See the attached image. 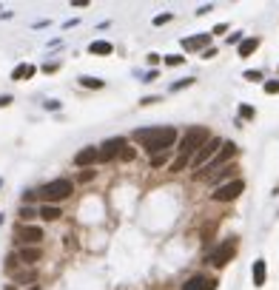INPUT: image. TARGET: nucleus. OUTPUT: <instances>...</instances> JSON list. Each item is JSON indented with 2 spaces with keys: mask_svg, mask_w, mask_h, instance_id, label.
Returning a JSON list of instances; mask_svg holds the SVG:
<instances>
[{
  "mask_svg": "<svg viewBox=\"0 0 279 290\" xmlns=\"http://www.w3.org/2000/svg\"><path fill=\"white\" fill-rule=\"evenodd\" d=\"M134 137L146 145V151L154 157V154H163L165 148H171V145H174V140H177V131L171 128V125H157V128H140V131H134Z\"/></svg>",
  "mask_w": 279,
  "mask_h": 290,
  "instance_id": "obj_1",
  "label": "nucleus"
},
{
  "mask_svg": "<svg viewBox=\"0 0 279 290\" xmlns=\"http://www.w3.org/2000/svg\"><path fill=\"white\" fill-rule=\"evenodd\" d=\"M208 140H211V131L205 128V125H194V128L185 131V137L180 140V154H185V157L194 160V154H197Z\"/></svg>",
  "mask_w": 279,
  "mask_h": 290,
  "instance_id": "obj_2",
  "label": "nucleus"
},
{
  "mask_svg": "<svg viewBox=\"0 0 279 290\" xmlns=\"http://www.w3.org/2000/svg\"><path fill=\"white\" fill-rule=\"evenodd\" d=\"M71 191H74V185H71V179H51L49 185L40 191V196L46 199V205H54V202H60V199H66V196H71Z\"/></svg>",
  "mask_w": 279,
  "mask_h": 290,
  "instance_id": "obj_3",
  "label": "nucleus"
},
{
  "mask_svg": "<svg viewBox=\"0 0 279 290\" xmlns=\"http://www.w3.org/2000/svg\"><path fill=\"white\" fill-rule=\"evenodd\" d=\"M234 253H236V239H225L219 248H214L211 253H208V262H211L214 268H225Z\"/></svg>",
  "mask_w": 279,
  "mask_h": 290,
  "instance_id": "obj_4",
  "label": "nucleus"
},
{
  "mask_svg": "<svg viewBox=\"0 0 279 290\" xmlns=\"http://www.w3.org/2000/svg\"><path fill=\"white\" fill-rule=\"evenodd\" d=\"M242 191H245V182H242V179H231L225 185H219L211 196H214V202H234Z\"/></svg>",
  "mask_w": 279,
  "mask_h": 290,
  "instance_id": "obj_5",
  "label": "nucleus"
},
{
  "mask_svg": "<svg viewBox=\"0 0 279 290\" xmlns=\"http://www.w3.org/2000/svg\"><path fill=\"white\" fill-rule=\"evenodd\" d=\"M219 148H222V140H219V137H211V140H208V143L202 145V148H199L197 154H194L191 165H194V168H205V162H208V160H214V157L219 154Z\"/></svg>",
  "mask_w": 279,
  "mask_h": 290,
  "instance_id": "obj_6",
  "label": "nucleus"
},
{
  "mask_svg": "<svg viewBox=\"0 0 279 290\" xmlns=\"http://www.w3.org/2000/svg\"><path fill=\"white\" fill-rule=\"evenodd\" d=\"M123 148H126V140H123V137H117V140H114V137H111V140H106V143H103V151H100V160H103V162L114 160Z\"/></svg>",
  "mask_w": 279,
  "mask_h": 290,
  "instance_id": "obj_7",
  "label": "nucleus"
},
{
  "mask_svg": "<svg viewBox=\"0 0 279 290\" xmlns=\"http://www.w3.org/2000/svg\"><path fill=\"white\" fill-rule=\"evenodd\" d=\"M17 239L23 242L26 248H32V245H37V242L43 239V230L37 225H23L20 230H17Z\"/></svg>",
  "mask_w": 279,
  "mask_h": 290,
  "instance_id": "obj_8",
  "label": "nucleus"
},
{
  "mask_svg": "<svg viewBox=\"0 0 279 290\" xmlns=\"http://www.w3.org/2000/svg\"><path fill=\"white\" fill-rule=\"evenodd\" d=\"M234 157H236V145H234V143H222L219 154H216V157L211 160V165L205 168V171H208V179H211V168H214V165H225V162L234 160Z\"/></svg>",
  "mask_w": 279,
  "mask_h": 290,
  "instance_id": "obj_9",
  "label": "nucleus"
},
{
  "mask_svg": "<svg viewBox=\"0 0 279 290\" xmlns=\"http://www.w3.org/2000/svg\"><path fill=\"white\" fill-rule=\"evenodd\" d=\"M100 160V151L94 145H88V148H83L77 151V157H74V165H80V168H88V165H94Z\"/></svg>",
  "mask_w": 279,
  "mask_h": 290,
  "instance_id": "obj_10",
  "label": "nucleus"
},
{
  "mask_svg": "<svg viewBox=\"0 0 279 290\" xmlns=\"http://www.w3.org/2000/svg\"><path fill=\"white\" fill-rule=\"evenodd\" d=\"M214 288H216V282L208 279V276H191V279L182 285V290H214Z\"/></svg>",
  "mask_w": 279,
  "mask_h": 290,
  "instance_id": "obj_11",
  "label": "nucleus"
},
{
  "mask_svg": "<svg viewBox=\"0 0 279 290\" xmlns=\"http://www.w3.org/2000/svg\"><path fill=\"white\" fill-rule=\"evenodd\" d=\"M265 259H257L254 262V268H251V279H254V288H262L265 285Z\"/></svg>",
  "mask_w": 279,
  "mask_h": 290,
  "instance_id": "obj_12",
  "label": "nucleus"
},
{
  "mask_svg": "<svg viewBox=\"0 0 279 290\" xmlns=\"http://www.w3.org/2000/svg\"><path fill=\"white\" fill-rule=\"evenodd\" d=\"M34 71H37V68H34L32 63H20L15 71H12V80H17V83H20V80H32Z\"/></svg>",
  "mask_w": 279,
  "mask_h": 290,
  "instance_id": "obj_13",
  "label": "nucleus"
},
{
  "mask_svg": "<svg viewBox=\"0 0 279 290\" xmlns=\"http://www.w3.org/2000/svg\"><path fill=\"white\" fill-rule=\"evenodd\" d=\"M17 256H20V262H23V265H34V262H40L43 250H40V248H23Z\"/></svg>",
  "mask_w": 279,
  "mask_h": 290,
  "instance_id": "obj_14",
  "label": "nucleus"
},
{
  "mask_svg": "<svg viewBox=\"0 0 279 290\" xmlns=\"http://www.w3.org/2000/svg\"><path fill=\"white\" fill-rule=\"evenodd\" d=\"M208 40H211V34H197V37H188V40H182V48H185V51H194V48H202Z\"/></svg>",
  "mask_w": 279,
  "mask_h": 290,
  "instance_id": "obj_15",
  "label": "nucleus"
},
{
  "mask_svg": "<svg viewBox=\"0 0 279 290\" xmlns=\"http://www.w3.org/2000/svg\"><path fill=\"white\" fill-rule=\"evenodd\" d=\"M259 48V40L257 37H245L242 43H239V57H248V54H254Z\"/></svg>",
  "mask_w": 279,
  "mask_h": 290,
  "instance_id": "obj_16",
  "label": "nucleus"
},
{
  "mask_svg": "<svg viewBox=\"0 0 279 290\" xmlns=\"http://www.w3.org/2000/svg\"><path fill=\"white\" fill-rule=\"evenodd\" d=\"M88 51H91V54H111V51H114V46H111L108 40H94V43L88 46Z\"/></svg>",
  "mask_w": 279,
  "mask_h": 290,
  "instance_id": "obj_17",
  "label": "nucleus"
},
{
  "mask_svg": "<svg viewBox=\"0 0 279 290\" xmlns=\"http://www.w3.org/2000/svg\"><path fill=\"white\" fill-rule=\"evenodd\" d=\"M40 216H43L46 222H54V219H60L63 213H60V208H57V205H43V208H40Z\"/></svg>",
  "mask_w": 279,
  "mask_h": 290,
  "instance_id": "obj_18",
  "label": "nucleus"
},
{
  "mask_svg": "<svg viewBox=\"0 0 279 290\" xmlns=\"http://www.w3.org/2000/svg\"><path fill=\"white\" fill-rule=\"evenodd\" d=\"M185 165H191V157H185V154H180V157H177V160L171 162L168 168H171L174 174H180V171H182V168H185Z\"/></svg>",
  "mask_w": 279,
  "mask_h": 290,
  "instance_id": "obj_19",
  "label": "nucleus"
},
{
  "mask_svg": "<svg viewBox=\"0 0 279 290\" xmlns=\"http://www.w3.org/2000/svg\"><path fill=\"white\" fill-rule=\"evenodd\" d=\"M163 165H168V154H154V157H151V168H163Z\"/></svg>",
  "mask_w": 279,
  "mask_h": 290,
  "instance_id": "obj_20",
  "label": "nucleus"
},
{
  "mask_svg": "<svg viewBox=\"0 0 279 290\" xmlns=\"http://www.w3.org/2000/svg\"><path fill=\"white\" fill-rule=\"evenodd\" d=\"M80 83L86 88H103V80H97V77H80Z\"/></svg>",
  "mask_w": 279,
  "mask_h": 290,
  "instance_id": "obj_21",
  "label": "nucleus"
},
{
  "mask_svg": "<svg viewBox=\"0 0 279 290\" xmlns=\"http://www.w3.org/2000/svg\"><path fill=\"white\" fill-rule=\"evenodd\" d=\"M15 279L20 282V285H26V282L32 285V282H34V270H29V273H26V270H20V273H15Z\"/></svg>",
  "mask_w": 279,
  "mask_h": 290,
  "instance_id": "obj_22",
  "label": "nucleus"
},
{
  "mask_svg": "<svg viewBox=\"0 0 279 290\" xmlns=\"http://www.w3.org/2000/svg\"><path fill=\"white\" fill-rule=\"evenodd\" d=\"M134 157H137V151H134V148H129V145H126V148L120 151V160H123V162H131Z\"/></svg>",
  "mask_w": 279,
  "mask_h": 290,
  "instance_id": "obj_23",
  "label": "nucleus"
},
{
  "mask_svg": "<svg viewBox=\"0 0 279 290\" xmlns=\"http://www.w3.org/2000/svg\"><path fill=\"white\" fill-rule=\"evenodd\" d=\"M231 174H234V168H228V165H225V168H222L219 174H214V177H211V182H219V179H228Z\"/></svg>",
  "mask_w": 279,
  "mask_h": 290,
  "instance_id": "obj_24",
  "label": "nucleus"
},
{
  "mask_svg": "<svg viewBox=\"0 0 279 290\" xmlns=\"http://www.w3.org/2000/svg\"><path fill=\"white\" fill-rule=\"evenodd\" d=\"M34 216H37V213H34L29 205H23V208H20V219H23V222H26V219H34Z\"/></svg>",
  "mask_w": 279,
  "mask_h": 290,
  "instance_id": "obj_25",
  "label": "nucleus"
},
{
  "mask_svg": "<svg viewBox=\"0 0 279 290\" xmlns=\"http://www.w3.org/2000/svg\"><path fill=\"white\" fill-rule=\"evenodd\" d=\"M265 94H279V80L265 83Z\"/></svg>",
  "mask_w": 279,
  "mask_h": 290,
  "instance_id": "obj_26",
  "label": "nucleus"
},
{
  "mask_svg": "<svg viewBox=\"0 0 279 290\" xmlns=\"http://www.w3.org/2000/svg\"><path fill=\"white\" fill-rule=\"evenodd\" d=\"M254 108H251V105H242V108H239V117H242V120H254Z\"/></svg>",
  "mask_w": 279,
  "mask_h": 290,
  "instance_id": "obj_27",
  "label": "nucleus"
},
{
  "mask_svg": "<svg viewBox=\"0 0 279 290\" xmlns=\"http://www.w3.org/2000/svg\"><path fill=\"white\" fill-rule=\"evenodd\" d=\"M165 63H168V65H180V63H185V57H180V54H168V57H165Z\"/></svg>",
  "mask_w": 279,
  "mask_h": 290,
  "instance_id": "obj_28",
  "label": "nucleus"
},
{
  "mask_svg": "<svg viewBox=\"0 0 279 290\" xmlns=\"http://www.w3.org/2000/svg\"><path fill=\"white\" fill-rule=\"evenodd\" d=\"M188 85H194V80H180L171 85V91H180V88H188Z\"/></svg>",
  "mask_w": 279,
  "mask_h": 290,
  "instance_id": "obj_29",
  "label": "nucleus"
},
{
  "mask_svg": "<svg viewBox=\"0 0 279 290\" xmlns=\"http://www.w3.org/2000/svg\"><path fill=\"white\" fill-rule=\"evenodd\" d=\"M242 77H245V80H262V71H245V74H242Z\"/></svg>",
  "mask_w": 279,
  "mask_h": 290,
  "instance_id": "obj_30",
  "label": "nucleus"
},
{
  "mask_svg": "<svg viewBox=\"0 0 279 290\" xmlns=\"http://www.w3.org/2000/svg\"><path fill=\"white\" fill-rule=\"evenodd\" d=\"M17 262H20V256H15V253H12V256L6 259V268H9V270H15V268H17Z\"/></svg>",
  "mask_w": 279,
  "mask_h": 290,
  "instance_id": "obj_31",
  "label": "nucleus"
},
{
  "mask_svg": "<svg viewBox=\"0 0 279 290\" xmlns=\"http://www.w3.org/2000/svg\"><path fill=\"white\" fill-rule=\"evenodd\" d=\"M171 20V15H157L154 17V26H163V23H168Z\"/></svg>",
  "mask_w": 279,
  "mask_h": 290,
  "instance_id": "obj_32",
  "label": "nucleus"
},
{
  "mask_svg": "<svg viewBox=\"0 0 279 290\" xmlns=\"http://www.w3.org/2000/svg\"><path fill=\"white\" fill-rule=\"evenodd\" d=\"M154 103H160V97H146V100H140V105H154Z\"/></svg>",
  "mask_w": 279,
  "mask_h": 290,
  "instance_id": "obj_33",
  "label": "nucleus"
},
{
  "mask_svg": "<svg viewBox=\"0 0 279 290\" xmlns=\"http://www.w3.org/2000/svg\"><path fill=\"white\" fill-rule=\"evenodd\" d=\"M46 108H49V111H60V103H57V100H49Z\"/></svg>",
  "mask_w": 279,
  "mask_h": 290,
  "instance_id": "obj_34",
  "label": "nucleus"
},
{
  "mask_svg": "<svg viewBox=\"0 0 279 290\" xmlns=\"http://www.w3.org/2000/svg\"><path fill=\"white\" fill-rule=\"evenodd\" d=\"M9 103H12V94H3V97H0V108H6Z\"/></svg>",
  "mask_w": 279,
  "mask_h": 290,
  "instance_id": "obj_35",
  "label": "nucleus"
},
{
  "mask_svg": "<svg viewBox=\"0 0 279 290\" xmlns=\"http://www.w3.org/2000/svg\"><path fill=\"white\" fill-rule=\"evenodd\" d=\"M34 196H37V193H34V191H26V193H23V205H26V202H32Z\"/></svg>",
  "mask_w": 279,
  "mask_h": 290,
  "instance_id": "obj_36",
  "label": "nucleus"
},
{
  "mask_svg": "<svg viewBox=\"0 0 279 290\" xmlns=\"http://www.w3.org/2000/svg\"><path fill=\"white\" fill-rule=\"evenodd\" d=\"M91 177H94V171H83V174H80V182H88Z\"/></svg>",
  "mask_w": 279,
  "mask_h": 290,
  "instance_id": "obj_37",
  "label": "nucleus"
},
{
  "mask_svg": "<svg viewBox=\"0 0 279 290\" xmlns=\"http://www.w3.org/2000/svg\"><path fill=\"white\" fill-rule=\"evenodd\" d=\"M231 43H242V34H231V37H228V46H231Z\"/></svg>",
  "mask_w": 279,
  "mask_h": 290,
  "instance_id": "obj_38",
  "label": "nucleus"
},
{
  "mask_svg": "<svg viewBox=\"0 0 279 290\" xmlns=\"http://www.w3.org/2000/svg\"><path fill=\"white\" fill-rule=\"evenodd\" d=\"M29 290H37V288H34V285H32V288H29Z\"/></svg>",
  "mask_w": 279,
  "mask_h": 290,
  "instance_id": "obj_39",
  "label": "nucleus"
},
{
  "mask_svg": "<svg viewBox=\"0 0 279 290\" xmlns=\"http://www.w3.org/2000/svg\"><path fill=\"white\" fill-rule=\"evenodd\" d=\"M0 185H3V179H0Z\"/></svg>",
  "mask_w": 279,
  "mask_h": 290,
  "instance_id": "obj_40",
  "label": "nucleus"
}]
</instances>
